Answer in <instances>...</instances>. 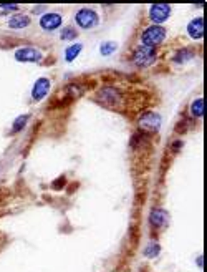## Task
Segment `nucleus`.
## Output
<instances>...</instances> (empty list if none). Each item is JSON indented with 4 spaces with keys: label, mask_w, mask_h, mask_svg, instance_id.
I'll return each instance as SVG.
<instances>
[{
    "label": "nucleus",
    "mask_w": 207,
    "mask_h": 272,
    "mask_svg": "<svg viewBox=\"0 0 207 272\" xmlns=\"http://www.w3.org/2000/svg\"><path fill=\"white\" fill-rule=\"evenodd\" d=\"M164 38H166V30H164V27H161V25L148 27L141 35L143 46H149V48H154V46L161 44Z\"/></svg>",
    "instance_id": "obj_1"
},
{
    "label": "nucleus",
    "mask_w": 207,
    "mask_h": 272,
    "mask_svg": "<svg viewBox=\"0 0 207 272\" xmlns=\"http://www.w3.org/2000/svg\"><path fill=\"white\" fill-rule=\"evenodd\" d=\"M75 20H76V24H78L80 27L85 28V30L95 28V27H98V24H100V17H98V14L91 8L78 10L76 15H75Z\"/></svg>",
    "instance_id": "obj_2"
},
{
    "label": "nucleus",
    "mask_w": 207,
    "mask_h": 272,
    "mask_svg": "<svg viewBox=\"0 0 207 272\" xmlns=\"http://www.w3.org/2000/svg\"><path fill=\"white\" fill-rule=\"evenodd\" d=\"M154 60H156V52H154V48H149V46H138L136 52H134V62H136V65L149 66L154 64Z\"/></svg>",
    "instance_id": "obj_3"
},
{
    "label": "nucleus",
    "mask_w": 207,
    "mask_h": 272,
    "mask_svg": "<svg viewBox=\"0 0 207 272\" xmlns=\"http://www.w3.org/2000/svg\"><path fill=\"white\" fill-rule=\"evenodd\" d=\"M138 124H139V128L144 130V132H148V133L158 132L159 126H161V118H159V114H156V113L148 112L139 118Z\"/></svg>",
    "instance_id": "obj_4"
},
{
    "label": "nucleus",
    "mask_w": 207,
    "mask_h": 272,
    "mask_svg": "<svg viewBox=\"0 0 207 272\" xmlns=\"http://www.w3.org/2000/svg\"><path fill=\"white\" fill-rule=\"evenodd\" d=\"M15 60L18 62H40L41 60V52L35 46H23V48H18L15 52Z\"/></svg>",
    "instance_id": "obj_5"
},
{
    "label": "nucleus",
    "mask_w": 207,
    "mask_h": 272,
    "mask_svg": "<svg viewBox=\"0 0 207 272\" xmlns=\"http://www.w3.org/2000/svg\"><path fill=\"white\" fill-rule=\"evenodd\" d=\"M169 15H171L169 5L156 4V5H151V8H149V17H151L153 22H156V24L166 22V20L169 18Z\"/></svg>",
    "instance_id": "obj_6"
},
{
    "label": "nucleus",
    "mask_w": 207,
    "mask_h": 272,
    "mask_svg": "<svg viewBox=\"0 0 207 272\" xmlns=\"http://www.w3.org/2000/svg\"><path fill=\"white\" fill-rule=\"evenodd\" d=\"M48 92H50V80L48 78H38L32 88V98L35 102H40L48 95Z\"/></svg>",
    "instance_id": "obj_7"
},
{
    "label": "nucleus",
    "mask_w": 207,
    "mask_h": 272,
    "mask_svg": "<svg viewBox=\"0 0 207 272\" xmlns=\"http://www.w3.org/2000/svg\"><path fill=\"white\" fill-rule=\"evenodd\" d=\"M61 25V15L50 12L45 14L43 17L40 18V27L46 30V32H51V30H56Z\"/></svg>",
    "instance_id": "obj_8"
},
{
    "label": "nucleus",
    "mask_w": 207,
    "mask_h": 272,
    "mask_svg": "<svg viewBox=\"0 0 207 272\" xmlns=\"http://www.w3.org/2000/svg\"><path fill=\"white\" fill-rule=\"evenodd\" d=\"M204 32H206V25H204V18L203 17L194 18L193 22L188 25V34L191 35V38H194V40L203 38Z\"/></svg>",
    "instance_id": "obj_9"
},
{
    "label": "nucleus",
    "mask_w": 207,
    "mask_h": 272,
    "mask_svg": "<svg viewBox=\"0 0 207 272\" xmlns=\"http://www.w3.org/2000/svg\"><path fill=\"white\" fill-rule=\"evenodd\" d=\"M28 25H30V18L27 17V15H23V14L13 15V17L8 20V27H10V28H13V30H17V28H25V27H28Z\"/></svg>",
    "instance_id": "obj_10"
},
{
    "label": "nucleus",
    "mask_w": 207,
    "mask_h": 272,
    "mask_svg": "<svg viewBox=\"0 0 207 272\" xmlns=\"http://www.w3.org/2000/svg\"><path fill=\"white\" fill-rule=\"evenodd\" d=\"M149 221H151L153 226H156V228L166 226V222H168V214H166V211H163V209H156V211L151 212Z\"/></svg>",
    "instance_id": "obj_11"
},
{
    "label": "nucleus",
    "mask_w": 207,
    "mask_h": 272,
    "mask_svg": "<svg viewBox=\"0 0 207 272\" xmlns=\"http://www.w3.org/2000/svg\"><path fill=\"white\" fill-rule=\"evenodd\" d=\"M191 113H193L196 118H203L204 116V113H206V102H204V98H199V100H196L193 103V106H191Z\"/></svg>",
    "instance_id": "obj_12"
},
{
    "label": "nucleus",
    "mask_w": 207,
    "mask_h": 272,
    "mask_svg": "<svg viewBox=\"0 0 207 272\" xmlns=\"http://www.w3.org/2000/svg\"><path fill=\"white\" fill-rule=\"evenodd\" d=\"M83 48V45L81 44H75V45H71L66 48V54H65V60L66 62H73L76 56L80 55V52Z\"/></svg>",
    "instance_id": "obj_13"
},
{
    "label": "nucleus",
    "mask_w": 207,
    "mask_h": 272,
    "mask_svg": "<svg viewBox=\"0 0 207 272\" xmlns=\"http://www.w3.org/2000/svg\"><path fill=\"white\" fill-rule=\"evenodd\" d=\"M194 56V54H193V50H179L178 54H176V56H174V62L176 64H184V62H188V60H191Z\"/></svg>",
    "instance_id": "obj_14"
},
{
    "label": "nucleus",
    "mask_w": 207,
    "mask_h": 272,
    "mask_svg": "<svg viewBox=\"0 0 207 272\" xmlns=\"http://www.w3.org/2000/svg\"><path fill=\"white\" fill-rule=\"evenodd\" d=\"M27 122H28V114H22V116H18V118L13 122L12 132H22L23 126L27 124Z\"/></svg>",
    "instance_id": "obj_15"
},
{
    "label": "nucleus",
    "mask_w": 207,
    "mask_h": 272,
    "mask_svg": "<svg viewBox=\"0 0 207 272\" xmlns=\"http://www.w3.org/2000/svg\"><path fill=\"white\" fill-rule=\"evenodd\" d=\"M116 44L115 42H105V44L101 45V48H100V52H101V55H110V54H113V52L116 50Z\"/></svg>",
    "instance_id": "obj_16"
},
{
    "label": "nucleus",
    "mask_w": 207,
    "mask_h": 272,
    "mask_svg": "<svg viewBox=\"0 0 207 272\" xmlns=\"http://www.w3.org/2000/svg\"><path fill=\"white\" fill-rule=\"evenodd\" d=\"M159 250H161L159 244H149L146 248V250H144V254H146L148 258H156V256L159 254Z\"/></svg>",
    "instance_id": "obj_17"
},
{
    "label": "nucleus",
    "mask_w": 207,
    "mask_h": 272,
    "mask_svg": "<svg viewBox=\"0 0 207 272\" xmlns=\"http://www.w3.org/2000/svg\"><path fill=\"white\" fill-rule=\"evenodd\" d=\"M75 36H76V30L71 28V27L65 28L63 32H61V38H63V40H73Z\"/></svg>",
    "instance_id": "obj_18"
},
{
    "label": "nucleus",
    "mask_w": 207,
    "mask_h": 272,
    "mask_svg": "<svg viewBox=\"0 0 207 272\" xmlns=\"http://www.w3.org/2000/svg\"><path fill=\"white\" fill-rule=\"evenodd\" d=\"M0 8H2V10H17L18 7H17V5H2Z\"/></svg>",
    "instance_id": "obj_19"
}]
</instances>
